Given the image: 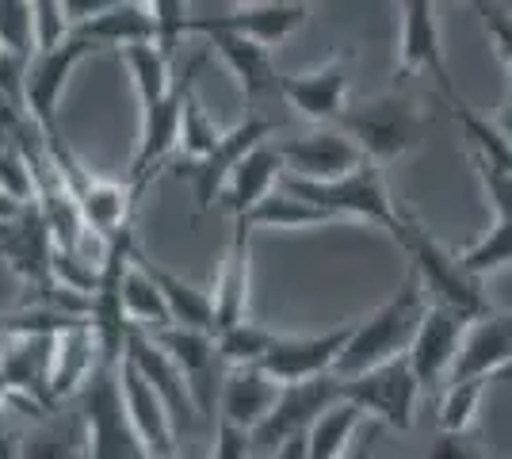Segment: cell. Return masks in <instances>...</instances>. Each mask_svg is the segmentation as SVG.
<instances>
[{"instance_id": "obj_1", "label": "cell", "mask_w": 512, "mask_h": 459, "mask_svg": "<svg viewBox=\"0 0 512 459\" xmlns=\"http://www.w3.org/2000/svg\"><path fill=\"white\" fill-rule=\"evenodd\" d=\"M425 314H428V295L425 287H421V280H417V272L409 268L402 287L371 318L356 322L348 345H344V352L337 356V364H333V375L337 379H356L363 372L383 368L390 360L409 356L413 337H417V329L425 322Z\"/></svg>"}, {"instance_id": "obj_2", "label": "cell", "mask_w": 512, "mask_h": 459, "mask_svg": "<svg viewBox=\"0 0 512 459\" xmlns=\"http://www.w3.org/2000/svg\"><path fill=\"white\" fill-rule=\"evenodd\" d=\"M390 238L406 249L409 268L417 272V280H421V287H425V295L428 291L436 295V306L455 310L459 318H467L470 326H474L478 318L493 314L490 303H486V295H482V284H478L474 276H467L463 264H459V257H455L451 249H444V245L432 238L413 215L402 211V222H398V230H394Z\"/></svg>"}, {"instance_id": "obj_3", "label": "cell", "mask_w": 512, "mask_h": 459, "mask_svg": "<svg viewBox=\"0 0 512 459\" xmlns=\"http://www.w3.org/2000/svg\"><path fill=\"white\" fill-rule=\"evenodd\" d=\"M333 127L363 153V161L390 165V161H398V157H406V153L421 146V138L428 131V119L409 96L386 92V96L371 100V104L344 108V115Z\"/></svg>"}, {"instance_id": "obj_4", "label": "cell", "mask_w": 512, "mask_h": 459, "mask_svg": "<svg viewBox=\"0 0 512 459\" xmlns=\"http://www.w3.org/2000/svg\"><path fill=\"white\" fill-rule=\"evenodd\" d=\"M279 188L287 196L302 199L310 207L325 211L329 219H363L371 226H383L386 234L398 230L402 211L394 207V199L383 184V169L363 161L360 169H352L341 180H329V184H310V180H295V176H279Z\"/></svg>"}, {"instance_id": "obj_5", "label": "cell", "mask_w": 512, "mask_h": 459, "mask_svg": "<svg viewBox=\"0 0 512 459\" xmlns=\"http://www.w3.org/2000/svg\"><path fill=\"white\" fill-rule=\"evenodd\" d=\"M81 421H85V459H146L119 391V368L96 364L81 387Z\"/></svg>"}, {"instance_id": "obj_6", "label": "cell", "mask_w": 512, "mask_h": 459, "mask_svg": "<svg viewBox=\"0 0 512 459\" xmlns=\"http://www.w3.org/2000/svg\"><path fill=\"white\" fill-rule=\"evenodd\" d=\"M417 394L421 383L409 368V360H390L375 372H363L356 379H341V398L352 402L360 414L379 417L390 429H413V414H417Z\"/></svg>"}, {"instance_id": "obj_7", "label": "cell", "mask_w": 512, "mask_h": 459, "mask_svg": "<svg viewBox=\"0 0 512 459\" xmlns=\"http://www.w3.org/2000/svg\"><path fill=\"white\" fill-rule=\"evenodd\" d=\"M96 50H100L96 43H88L81 35H69L58 50L31 58L27 77H23V115L35 123V131L43 134V138L58 134V100H62L65 81Z\"/></svg>"}, {"instance_id": "obj_8", "label": "cell", "mask_w": 512, "mask_h": 459, "mask_svg": "<svg viewBox=\"0 0 512 459\" xmlns=\"http://www.w3.org/2000/svg\"><path fill=\"white\" fill-rule=\"evenodd\" d=\"M203 66V58H195L184 81H176L172 92L153 104V108H142V138H138V153H134V165H130V188L142 196L150 188V180L161 173V165L172 157V150L180 146V115H184V92H188V81Z\"/></svg>"}, {"instance_id": "obj_9", "label": "cell", "mask_w": 512, "mask_h": 459, "mask_svg": "<svg viewBox=\"0 0 512 459\" xmlns=\"http://www.w3.org/2000/svg\"><path fill=\"white\" fill-rule=\"evenodd\" d=\"M333 402H341V379L337 375H321V379H306V383H291L283 387L272 406V414L264 417V425L253 433V448H272L287 444L291 437L310 433V425L318 421Z\"/></svg>"}, {"instance_id": "obj_10", "label": "cell", "mask_w": 512, "mask_h": 459, "mask_svg": "<svg viewBox=\"0 0 512 459\" xmlns=\"http://www.w3.org/2000/svg\"><path fill=\"white\" fill-rule=\"evenodd\" d=\"M310 20V4L299 0H264V4H237L222 16H192L188 35H203V31H230L241 39H253L264 50L291 39L302 23Z\"/></svg>"}, {"instance_id": "obj_11", "label": "cell", "mask_w": 512, "mask_h": 459, "mask_svg": "<svg viewBox=\"0 0 512 459\" xmlns=\"http://www.w3.org/2000/svg\"><path fill=\"white\" fill-rule=\"evenodd\" d=\"M402 12V39H398V77H409L413 69H428V77L436 81L440 96L451 108L463 104L459 88L451 81L448 62H444V46H440V23H436V4L432 0H409L398 8Z\"/></svg>"}, {"instance_id": "obj_12", "label": "cell", "mask_w": 512, "mask_h": 459, "mask_svg": "<svg viewBox=\"0 0 512 459\" xmlns=\"http://www.w3.org/2000/svg\"><path fill=\"white\" fill-rule=\"evenodd\" d=\"M150 337H153V345L180 368V375L188 379L195 410H199V414H214L222 379H226V364L218 360V349H214L211 333L165 326V329H157V333H150Z\"/></svg>"}, {"instance_id": "obj_13", "label": "cell", "mask_w": 512, "mask_h": 459, "mask_svg": "<svg viewBox=\"0 0 512 459\" xmlns=\"http://www.w3.org/2000/svg\"><path fill=\"white\" fill-rule=\"evenodd\" d=\"M283 161V176H295V180H310V184H329V180H341L352 169L363 165V153L344 138L337 127H321L314 134H302V138H283L272 142Z\"/></svg>"}, {"instance_id": "obj_14", "label": "cell", "mask_w": 512, "mask_h": 459, "mask_svg": "<svg viewBox=\"0 0 512 459\" xmlns=\"http://www.w3.org/2000/svg\"><path fill=\"white\" fill-rule=\"evenodd\" d=\"M272 131H276V123H272L268 115H256L253 111V115H245L237 127L222 131V142L211 150V157H203V161L188 165L199 211H211L214 203H218V196H222V188H226L230 173H234L237 165H241L256 146H264Z\"/></svg>"}, {"instance_id": "obj_15", "label": "cell", "mask_w": 512, "mask_h": 459, "mask_svg": "<svg viewBox=\"0 0 512 459\" xmlns=\"http://www.w3.org/2000/svg\"><path fill=\"white\" fill-rule=\"evenodd\" d=\"M352 329H356V322H344V326L329 329V333H314V337H283L279 333V341L264 356L260 368L272 375L276 383H283V387L333 375V364H337V356L348 345Z\"/></svg>"}, {"instance_id": "obj_16", "label": "cell", "mask_w": 512, "mask_h": 459, "mask_svg": "<svg viewBox=\"0 0 512 459\" xmlns=\"http://www.w3.org/2000/svg\"><path fill=\"white\" fill-rule=\"evenodd\" d=\"M470 322L459 318L448 306H428L425 322L413 337V349H409V368L417 375L421 387H436L444 375H451L455 360H459V349H463V337H467Z\"/></svg>"}, {"instance_id": "obj_17", "label": "cell", "mask_w": 512, "mask_h": 459, "mask_svg": "<svg viewBox=\"0 0 512 459\" xmlns=\"http://www.w3.org/2000/svg\"><path fill=\"white\" fill-rule=\"evenodd\" d=\"M348 66H352V50L341 54V58H333V62H325L314 73H287V77H279V96L299 115L329 127V123H337L344 115Z\"/></svg>"}, {"instance_id": "obj_18", "label": "cell", "mask_w": 512, "mask_h": 459, "mask_svg": "<svg viewBox=\"0 0 512 459\" xmlns=\"http://www.w3.org/2000/svg\"><path fill=\"white\" fill-rule=\"evenodd\" d=\"M123 356H127L130 364L138 368V375L150 383L153 394L165 402L172 425H176V429H192L199 410H195V398H192V391H188V379L180 375V368L172 364L165 352L153 345V337L146 329H130Z\"/></svg>"}, {"instance_id": "obj_19", "label": "cell", "mask_w": 512, "mask_h": 459, "mask_svg": "<svg viewBox=\"0 0 512 459\" xmlns=\"http://www.w3.org/2000/svg\"><path fill=\"white\" fill-rule=\"evenodd\" d=\"M119 391H123V406L134 425V433L146 448V459H172L176 456V425H172L165 402L153 394V387L138 375V368L127 356L119 360Z\"/></svg>"}, {"instance_id": "obj_20", "label": "cell", "mask_w": 512, "mask_h": 459, "mask_svg": "<svg viewBox=\"0 0 512 459\" xmlns=\"http://www.w3.org/2000/svg\"><path fill=\"white\" fill-rule=\"evenodd\" d=\"M283 383H276L264 368H226L222 391H218V421L256 433L264 417L272 414Z\"/></svg>"}, {"instance_id": "obj_21", "label": "cell", "mask_w": 512, "mask_h": 459, "mask_svg": "<svg viewBox=\"0 0 512 459\" xmlns=\"http://www.w3.org/2000/svg\"><path fill=\"white\" fill-rule=\"evenodd\" d=\"M512 364V310L486 314L467 329L451 379H490Z\"/></svg>"}, {"instance_id": "obj_22", "label": "cell", "mask_w": 512, "mask_h": 459, "mask_svg": "<svg viewBox=\"0 0 512 459\" xmlns=\"http://www.w3.org/2000/svg\"><path fill=\"white\" fill-rule=\"evenodd\" d=\"M249 226L237 219L234 238L226 245V257L218 264L211 291V310H214V337L222 329L245 322V306H249Z\"/></svg>"}, {"instance_id": "obj_23", "label": "cell", "mask_w": 512, "mask_h": 459, "mask_svg": "<svg viewBox=\"0 0 512 459\" xmlns=\"http://www.w3.org/2000/svg\"><path fill=\"white\" fill-rule=\"evenodd\" d=\"M279 176H283V161H279L276 146H272V142L256 146L234 173H230L222 196H218V207H222L230 219H245L253 207H260L264 199L276 192Z\"/></svg>"}, {"instance_id": "obj_24", "label": "cell", "mask_w": 512, "mask_h": 459, "mask_svg": "<svg viewBox=\"0 0 512 459\" xmlns=\"http://www.w3.org/2000/svg\"><path fill=\"white\" fill-rule=\"evenodd\" d=\"M130 261L138 264L153 280V287L161 291V299L169 306L172 326L195 329V333H211L214 337V310H211V295H207V291H199V287H192L188 280H180L176 272L161 268V264L153 261V257H146L138 245L130 249Z\"/></svg>"}, {"instance_id": "obj_25", "label": "cell", "mask_w": 512, "mask_h": 459, "mask_svg": "<svg viewBox=\"0 0 512 459\" xmlns=\"http://www.w3.org/2000/svg\"><path fill=\"white\" fill-rule=\"evenodd\" d=\"M203 39L230 66V73H234L241 92H245V100H256L264 92H279V73H276V62H272V50H264L253 39L230 35V31H203Z\"/></svg>"}, {"instance_id": "obj_26", "label": "cell", "mask_w": 512, "mask_h": 459, "mask_svg": "<svg viewBox=\"0 0 512 459\" xmlns=\"http://www.w3.org/2000/svg\"><path fill=\"white\" fill-rule=\"evenodd\" d=\"M96 364H100V352H96L92 329L77 326L69 333H58L54 349H50V402L81 394L88 375L96 372Z\"/></svg>"}, {"instance_id": "obj_27", "label": "cell", "mask_w": 512, "mask_h": 459, "mask_svg": "<svg viewBox=\"0 0 512 459\" xmlns=\"http://www.w3.org/2000/svg\"><path fill=\"white\" fill-rule=\"evenodd\" d=\"M73 35H81L88 43H96L100 50L104 46H142L153 43V16L150 4H138V0H111L96 20L73 27Z\"/></svg>"}, {"instance_id": "obj_28", "label": "cell", "mask_w": 512, "mask_h": 459, "mask_svg": "<svg viewBox=\"0 0 512 459\" xmlns=\"http://www.w3.org/2000/svg\"><path fill=\"white\" fill-rule=\"evenodd\" d=\"M363 414L352 406V402H333L325 414L310 425V433H306V452L310 459H344L352 452V437H356V429H360Z\"/></svg>"}, {"instance_id": "obj_29", "label": "cell", "mask_w": 512, "mask_h": 459, "mask_svg": "<svg viewBox=\"0 0 512 459\" xmlns=\"http://www.w3.org/2000/svg\"><path fill=\"white\" fill-rule=\"evenodd\" d=\"M241 222L249 230H314V226H329V222L337 219H329L325 211H318V207H310V203H302V199L287 196L283 188H276L272 196L264 199L260 207H253Z\"/></svg>"}, {"instance_id": "obj_30", "label": "cell", "mask_w": 512, "mask_h": 459, "mask_svg": "<svg viewBox=\"0 0 512 459\" xmlns=\"http://www.w3.org/2000/svg\"><path fill=\"white\" fill-rule=\"evenodd\" d=\"M123 66H127L130 81H134V92H138L142 108L161 104L172 92V62L153 43L127 46L123 50Z\"/></svg>"}, {"instance_id": "obj_31", "label": "cell", "mask_w": 512, "mask_h": 459, "mask_svg": "<svg viewBox=\"0 0 512 459\" xmlns=\"http://www.w3.org/2000/svg\"><path fill=\"white\" fill-rule=\"evenodd\" d=\"M123 310H127L130 326L146 329V333H157V329L172 326L169 306L161 299V291L153 287V280L130 261L127 272H123Z\"/></svg>"}, {"instance_id": "obj_32", "label": "cell", "mask_w": 512, "mask_h": 459, "mask_svg": "<svg viewBox=\"0 0 512 459\" xmlns=\"http://www.w3.org/2000/svg\"><path fill=\"white\" fill-rule=\"evenodd\" d=\"M276 341H279V333L256 326V322L245 318V322H237V326L222 329V333L214 337V349H218V360H222L226 368H260Z\"/></svg>"}, {"instance_id": "obj_33", "label": "cell", "mask_w": 512, "mask_h": 459, "mask_svg": "<svg viewBox=\"0 0 512 459\" xmlns=\"http://www.w3.org/2000/svg\"><path fill=\"white\" fill-rule=\"evenodd\" d=\"M16 459H85V425L39 421V429L16 448Z\"/></svg>"}, {"instance_id": "obj_34", "label": "cell", "mask_w": 512, "mask_h": 459, "mask_svg": "<svg viewBox=\"0 0 512 459\" xmlns=\"http://www.w3.org/2000/svg\"><path fill=\"white\" fill-rule=\"evenodd\" d=\"M459 264H463V272L474 276L478 284H482L486 276L505 272V268L512 264V219L493 222V230L486 234V238L474 241L467 253H459Z\"/></svg>"}, {"instance_id": "obj_35", "label": "cell", "mask_w": 512, "mask_h": 459, "mask_svg": "<svg viewBox=\"0 0 512 459\" xmlns=\"http://www.w3.org/2000/svg\"><path fill=\"white\" fill-rule=\"evenodd\" d=\"M222 142V131L214 127V119L203 111L199 96H195V77L188 81V92H184V115H180V150L188 157V165L211 157V150Z\"/></svg>"}, {"instance_id": "obj_36", "label": "cell", "mask_w": 512, "mask_h": 459, "mask_svg": "<svg viewBox=\"0 0 512 459\" xmlns=\"http://www.w3.org/2000/svg\"><path fill=\"white\" fill-rule=\"evenodd\" d=\"M486 383L490 379H451L448 394L440 402V429L451 433V437H463L474 417H478V406H482V394H486Z\"/></svg>"}, {"instance_id": "obj_37", "label": "cell", "mask_w": 512, "mask_h": 459, "mask_svg": "<svg viewBox=\"0 0 512 459\" xmlns=\"http://www.w3.org/2000/svg\"><path fill=\"white\" fill-rule=\"evenodd\" d=\"M150 16H153V46L172 62L180 43H184V35H188L192 16H188V8L180 0H153Z\"/></svg>"}, {"instance_id": "obj_38", "label": "cell", "mask_w": 512, "mask_h": 459, "mask_svg": "<svg viewBox=\"0 0 512 459\" xmlns=\"http://www.w3.org/2000/svg\"><path fill=\"white\" fill-rule=\"evenodd\" d=\"M0 50L35 58V39H31V4L27 0H0Z\"/></svg>"}, {"instance_id": "obj_39", "label": "cell", "mask_w": 512, "mask_h": 459, "mask_svg": "<svg viewBox=\"0 0 512 459\" xmlns=\"http://www.w3.org/2000/svg\"><path fill=\"white\" fill-rule=\"evenodd\" d=\"M69 35H73V23L65 20V8L58 0H35V4H31V39H35V54L58 50Z\"/></svg>"}, {"instance_id": "obj_40", "label": "cell", "mask_w": 512, "mask_h": 459, "mask_svg": "<svg viewBox=\"0 0 512 459\" xmlns=\"http://www.w3.org/2000/svg\"><path fill=\"white\" fill-rule=\"evenodd\" d=\"M0 192L16 199L20 207H35V173H31L27 153L16 142L0 150Z\"/></svg>"}, {"instance_id": "obj_41", "label": "cell", "mask_w": 512, "mask_h": 459, "mask_svg": "<svg viewBox=\"0 0 512 459\" xmlns=\"http://www.w3.org/2000/svg\"><path fill=\"white\" fill-rule=\"evenodd\" d=\"M470 165L478 169L482 192H486V199L493 203L497 219H512V169H505V165H493V161L478 157V153H470Z\"/></svg>"}, {"instance_id": "obj_42", "label": "cell", "mask_w": 512, "mask_h": 459, "mask_svg": "<svg viewBox=\"0 0 512 459\" xmlns=\"http://www.w3.org/2000/svg\"><path fill=\"white\" fill-rule=\"evenodd\" d=\"M478 12H482V20H486V31H490L501 62H505L512 73V12L505 4H478Z\"/></svg>"}, {"instance_id": "obj_43", "label": "cell", "mask_w": 512, "mask_h": 459, "mask_svg": "<svg viewBox=\"0 0 512 459\" xmlns=\"http://www.w3.org/2000/svg\"><path fill=\"white\" fill-rule=\"evenodd\" d=\"M211 459H253V433H245V429H234V425L218 421Z\"/></svg>"}, {"instance_id": "obj_44", "label": "cell", "mask_w": 512, "mask_h": 459, "mask_svg": "<svg viewBox=\"0 0 512 459\" xmlns=\"http://www.w3.org/2000/svg\"><path fill=\"white\" fill-rule=\"evenodd\" d=\"M425 459H482L478 456V448L467 440V433L463 437H451V433H440V440L428 448Z\"/></svg>"}, {"instance_id": "obj_45", "label": "cell", "mask_w": 512, "mask_h": 459, "mask_svg": "<svg viewBox=\"0 0 512 459\" xmlns=\"http://www.w3.org/2000/svg\"><path fill=\"white\" fill-rule=\"evenodd\" d=\"M272 459H310V452H306V433L291 437L287 444H279L276 452H272Z\"/></svg>"}, {"instance_id": "obj_46", "label": "cell", "mask_w": 512, "mask_h": 459, "mask_svg": "<svg viewBox=\"0 0 512 459\" xmlns=\"http://www.w3.org/2000/svg\"><path fill=\"white\" fill-rule=\"evenodd\" d=\"M23 215H27V207H20L16 199H8L4 192H0V226H16Z\"/></svg>"}, {"instance_id": "obj_47", "label": "cell", "mask_w": 512, "mask_h": 459, "mask_svg": "<svg viewBox=\"0 0 512 459\" xmlns=\"http://www.w3.org/2000/svg\"><path fill=\"white\" fill-rule=\"evenodd\" d=\"M501 134H505V142H509V153H512V88H509V100H505V119H501Z\"/></svg>"}, {"instance_id": "obj_48", "label": "cell", "mask_w": 512, "mask_h": 459, "mask_svg": "<svg viewBox=\"0 0 512 459\" xmlns=\"http://www.w3.org/2000/svg\"><path fill=\"white\" fill-rule=\"evenodd\" d=\"M344 459H371V440H367V444H360V448H352Z\"/></svg>"}, {"instance_id": "obj_49", "label": "cell", "mask_w": 512, "mask_h": 459, "mask_svg": "<svg viewBox=\"0 0 512 459\" xmlns=\"http://www.w3.org/2000/svg\"><path fill=\"white\" fill-rule=\"evenodd\" d=\"M12 230H16V226H0V245L12 238Z\"/></svg>"}, {"instance_id": "obj_50", "label": "cell", "mask_w": 512, "mask_h": 459, "mask_svg": "<svg viewBox=\"0 0 512 459\" xmlns=\"http://www.w3.org/2000/svg\"><path fill=\"white\" fill-rule=\"evenodd\" d=\"M172 459H176V456H172Z\"/></svg>"}]
</instances>
